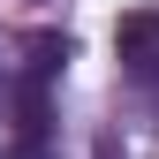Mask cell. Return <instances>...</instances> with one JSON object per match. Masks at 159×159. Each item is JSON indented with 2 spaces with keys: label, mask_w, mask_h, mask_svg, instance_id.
Here are the masks:
<instances>
[{
  "label": "cell",
  "mask_w": 159,
  "mask_h": 159,
  "mask_svg": "<svg viewBox=\"0 0 159 159\" xmlns=\"http://www.w3.org/2000/svg\"><path fill=\"white\" fill-rule=\"evenodd\" d=\"M114 53H121V68L136 76H159V8H136L114 23Z\"/></svg>",
  "instance_id": "cell-1"
},
{
  "label": "cell",
  "mask_w": 159,
  "mask_h": 159,
  "mask_svg": "<svg viewBox=\"0 0 159 159\" xmlns=\"http://www.w3.org/2000/svg\"><path fill=\"white\" fill-rule=\"evenodd\" d=\"M61 61H68V38H53V30H38V38H30V68H38V76H53Z\"/></svg>",
  "instance_id": "cell-2"
}]
</instances>
